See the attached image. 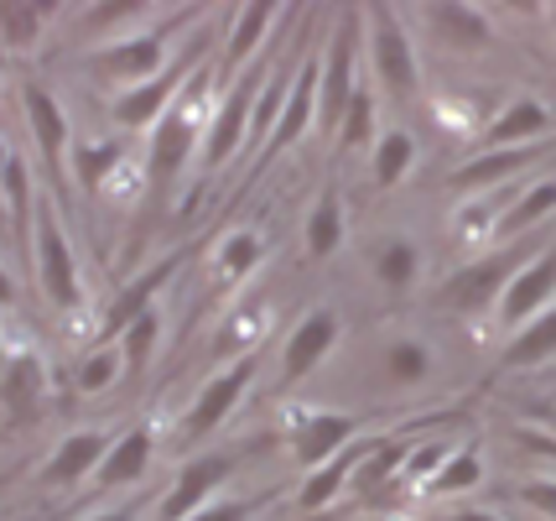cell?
I'll use <instances>...</instances> for the list:
<instances>
[{
  "mask_svg": "<svg viewBox=\"0 0 556 521\" xmlns=\"http://www.w3.org/2000/svg\"><path fill=\"white\" fill-rule=\"evenodd\" d=\"M484 485V454L479 444H463L447 454V464L432 474V485H427V496H463V491H479Z\"/></svg>",
  "mask_w": 556,
  "mask_h": 521,
  "instance_id": "31",
  "label": "cell"
},
{
  "mask_svg": "<svg viewBox=\"0 0 556 521\" xmlns=\"http://www.w3.org/2000/svg\"><path fill=\"white\" fill-rule=\"evenodd\" d=\"M203 52H208V22L198 26L193 37H188V48L177 52V58H172V63L151 78V84H136V89H125L121 100L110 104L115 125H125V131H156V121H162L172 104H177V95L193 84L198 69H208V63H203Z\"/></svg>",
  "mask_w": 556,
  "mask_h": 521,
  "instance_id": "5",
  "label": "cell"
},
{
  "mask_svg": "<svg viewBox=\"0 0 556 521\" xmlns=\"http://www.w3.org/2000/svg\"><path fill=\"white\" fill-rule=\"evenodd\" d=\"M58 5L52 0H0V48L31 52L52 26Z\"/></svg>",
  "mask_w": 556,
  "mask_h": 521,
  "instance_id": "26",
  "label": "cell"
},
{
  "mask_svg": "<svg viewBox=\"0 0 556 521\" xmlns=\"http://www.w3.org/2000/svg\"><path fill=\"white\" fill-rule=\"evenodd\" d=\"M541 246H546L541 235H526V240L494 246L489 256L458 266L453 276H442V282H437V293H432V302L442 308V313H484V308H500L505 287L520 276V266H526Z\"/></svg>",
  "mask_w": 556,
  "mask_h": 521,
  "instance_id": "2",
  "label": "cell"
},
{
  "mask_svg": "<svg viewBox=\"0 0 556 521\" xmlns=\"http://www.w3.org/2000/svg\"><path fill=\"white\" fill-rule=\"evenodd\" d=\"M364 422L354 412H296L291 422V459L313 474L328 459H339L349 444H359Z\"/></svg>",
  "mask_w": 556,
  "mask_h": 521,
  "instance_id": "13",
  "label": "cell"
},
{
  "mask_svg": "<svg viewBox=\"0 0 556 521\" xmlns=\"http://www.w3.org/2000/svg\"><path fill=\"white\" fill-rule=\"evenodd\" d=\"M531 412L541 418V427H546V433L556 438V401H531Z\"/></svg>",
  "mask_w": 556,
  "mask_h": 521,
  "instance_id": "43",
  "label": "cell"
},
{
  "mask_svg": "<svg viewBox=\"0 0 556 521\" xmlns=\"http://www.w3.org/2000/svg\"><path fill=\"white\" fill-rule=\"evenodd\" d=\"M447 454H453V444H447V438H421V444L412 448V459H406L401 480H406V485H421V491H427V485H432V474L442 470V464H447Z\"/></svg>",
  "mask_w": 556,
  "mask_h": 521,
  "instance_id": "38",
  "label": "cell"
},
{
  "mask_svg": "<svg viewBox=\"0 0 556 521\" xmlns=\"http://www.w3.org/2000/svg\"><path fill=\"white\" fill-rule=\"evenodd\" d=\"M364 22H369L375 78L386 84L395 100H416V89H421V63H416V48H412V37H406V26H401V16H395V5L375 0V5L364 11Z\"/></svg>",
  "mask_w": 556,
  "mask_h": 521,
  "instance_id": "9",
  "label": "cell"
},
{
  "mask_svg": "<svg viewBox=\"0 0 556 521\" xmlns=\"http://www.w3.org/2000/svg\"><path fill=\"white\" fill-rule=\"evenodd\" d=\"M188 256H193V250H172L167 261H156V266H151L146 276H136V282L125 287L121 298L110 302V313H104V323H99L94 345H121V339H125V328H130V323L141 319V313H151V308H156V293H162V287H167L172 276H177L182 266H188Z\"/></svg>",
  "mask_w": 556,
  "mask_h": 521,
  "instance_id": "16",
  "label": "cell"
},
{
  "mask_svg": "<svg viewBox=\"0 0 556 521\" xmlns=\"http://www.w3.org/2000/svg\"><path fill=\"white\" fill-rule=\"evenodd\" d=\"M270 496H276V491H266V496H240V500H208V506L188 521H255L270 506Z\"/></svg>",
  "mask_w": 556,
  "mask_h": 521,
  "instance_id": "39",
  "label": "cell"
},
{
  "mask_svg": "<svg viewBox=\"0 0 556 521\" xmlns=\"http://www.w3.org/2000/svg\"><path fill=\"white\" fill-rule=\"evenodd\" d=\"M412 168H416V136L395 125V131H386V136L375 141V157H369V183H375V188H395Z\"/></svg>",
  "mask_w": 556,
  "mask_h": 521,
  "instance_id": "30",
  "label": "cell"
},
{
  "mask_svg": "<svg viewBox=\"0 0 556 521\" xmlns=\"http://www.w3.org/2000/svg\"><path fill=\"white\" fill-rule=\"evenodd\" d=\"M291 11L281 5H270V0H255V5H240V11H229V32H224V58H218V84L229 89L240 69L250 63V52H261L270 42V26L287 22Z\"/></svg>",
  "mask_w": 556,
  "mask_h": 521,
  "instance_id": "17",
  "label": "cell"
},
{
  "mask_svg": "<svg viewBox=\"0 0 556 521\" xmlns=\"http://www.w3.org/2000/svg\"><path fill=\"white\" fill-rule=\"evenodd\" d=\"M121 157H125L121 136H104V141H78V147H73V173H78V183H84V194H94L99 183L121 168Z\"/></svg>",
  "mask_w": 556,
  "mask_h": 521,
  "instance_id": "33",
  "label": "cell"
},
{
  "mask_svg": "<svg viewBox=\"0 0 556 521\" xmlns=\"http://www.w3.org/2000/svg\"><path fill=\"white\" fill-rule=\"evenodd\" d=\"M364 454H369V438L349 444L339 459H328L323 470H313V474H307V485H302V496H296V506H302V511H323V506H333V500L343 496V485L359 474Z\"/></svg>",
  "mask_w": 556,
  "mask_h": 521,
  "instance_id": "25",
  "label": "cell"
},
{
  "mask_svg": "<svg viewBox=\"0 0 556 521\" xmlns=\"http://www.w3.org/2000/svg\"><path fill=\"white\" fill-rule=\"evenodd\" d=\"M16 302V282H11V272L0 266V308H11Z\"/></svg>",
  "mask_w": 556,
  "mask_h": 521,
  "instance_id": "45",
  "label": "cell"
},
{
  "mask_svg": "<svg viewBox=\"0 0 556 521\" xmlns=\"http://www.w3.org/2000/svg\"><path fill=\"white\" fill-rule=\"evenodd\" d=\"M416 272H421V246L406 240V235H390L386 246L375 250V276L386 282L390 293H406L416 282Z\"/></svg>",
  "mask_w": 556,
  "mask_h": 521,
  "instance_id": "32",
  "label": "cell"
},
{
  "mask_svg": "<svg viewBox=\"0 0 556 521\" xmlns=\"http://www.w3.org/2000/svg\"><path fill=\"white\" fill-rule=\"evenodd\" d=\"M359 26L364 11H343L339 32L323 48V84H317V125L333 136L349 115V100L359 95Z\"/></svg>",
  "mask_w": 556,
  "mask_h": 521,
  "instance_id": "7",
  "label": "cell"
},
{
  "mask_svg": "<svg viewBox=\"0 0 556 521\" xmlns=\"http://www.w3.org/2000/svg\"><path fill=\"white\" fill-rule=\"evenodd\" d=\"M556 136L552 141H535V147H509V151H473L468 162H458L453 173L442 177L447 194H484V188H500L509 177H520L526 168H535L541 157H552Z\"/></svg>",
  "mask_w": 556,
  "mask_h": 521,
  "instance_id": "15",
  "label": "cell"
},
{
  "mask_svg": "<svg viewBox=\"0 0 556 521\" xmlns=\"http://www.w3.org/2000/svg\"><path fill=\"white\" fill-rule=\"evenodd\" d=\"M442 521H500V517H489V511H453V517H442Z\"/></svg>",
  "mask_w": 556,
  "mask_h": 521,
  "instance_id": "46",
  "label": "cell"
},
{
  "mask_svg": "<svg viewBox=\"0 0 556 521\" xmlns=\"http://www.w3.org/2000/svg\"><path fill=\"white\" fill-rule=\"evenodd\" d=\"M121 375H125V349L121 345H94L89 355H84V360H78L73 386H78L84 397H99V392H110Z\"/></svg>",
  "mask_w": 556,
  "mask_h": 521,
  "instance_id": "34",
  "label": "cell"
},
{
  "mask_svg": "<svg viewBox=\"0 0 556 521\" xmlns=\"http://www.w3.org/2000/svg\"><path fill=\"white\" fill-rule=\"evenodd\" d=\"M552 209H556V177H541V183H531V188L500 214V224H494V246H509V240L535 235V224L546 220Z\"/></svg>",
  "mask_w": 556,
  "mask_h": 521,
  "instance_id": "27",
  "label": "cell"
},
{
  "mask_svg": "<svg viewBox=\"0 0 556 521\" xmlns=\"http://www.w3.org/2000/svg\"><path fill=\"white\" fill-rule=\"evenodd\" d=\"M208 22V11H177L167 16L162 26H151V32H121V37H104L94 52H84L78 58V69L99 84H125V89H136V84H151V78L162 74V63H167V42L172 32H182V26H198Z\"/></svg>",
  "mask_w": 556,
  "mask_h": 521,
  "instance_id": "1",
  "label": "cell"
},
{
  "mask_svg": "<svg viewBox=\"0 0 556 521\" xmlns=\"http://www.w3.org/2000/svg\"><path fill=\"white\" fill-rule=\"evenodd\" d=\"M349 147H375V89L359 84V95L349 100V115L339 125V151Z\"/></svg>",
  "mask_w": 556,
  "mask_h": 521,
  "instance_id": "37",
  "label": "cell"
},
{
  "mask_svg": "<svg viewBox=\"0 0 556 521\" xmlns=\"http://www.w3.org/2000/svg\"><path fill=\"white\" fill-rule=\"evenodd\" d=\"M146 11V0H115V5H94L84 11V26H115V22H136Z\"/></svg>",
  "mask_w": 556,
  "mask_h": 521,
  "instance_id": "41",
  "label": "cell"
},
{
  "mask_svg": "<svg viewBox=\"0 0 556 521\" xmlns=\"http://www.w3.org/2000/svg\"><path fill=\"white\" fill-rule=\"evenodd\" d=\"M317 84H323V48L313 42V48H307V58H302V69H296V84H291L287 104H281V121H276V131H270L266 147L255 151V168H250V177H244V183H255V177H261L270 162L281 157V151H291L317 125Z\"/></svg>",
  "mask_w": 556,
  "mask_h": 521,
  "instance_id": "12",
  "label": "cell"
},
{
  "mask_svg": "<svg viewBox=\"0 0 556 521\" xmlns=\"http://www.w3.org/2000/svg\"><path fill=\"white\" fill-rule=\"evenodd\" d=\"M31 272H37V287L48 293V302L58 313H73L84 302V287H78V256H73L68 224H63V203L42 194L37 199V235H31Z\"/></svg>",
  "mask_w": 556,
  "mask_h": 521,
  "instance_id": "6",
  "label": "cell"
},
{
  "mask_svg": "<svg viewBox=\"0 0 556 521\" xmlns=\"http://www.w3.org/2000/svg\"><path fill=\"white\" fill-rule=\"evenodd\" d=\"M343 339V319L333 308H313L302 313V323L287 334V349H281V381L296 386L302 375H313L323 365V355H333V345Z\"/></svg>",
  "mask_w": 556,
  "mask_h": 521,
  "instance_id": "18",
  "label": "cell"
},
{
  "mask_svg": "<svg viewBox=\"0 0 556 521\" xmlns=\"http://www.w3.org/2000/svg\"><path fill=\"white\" fill-rule=\"evenodd\" d=\"M141 511H146V500H125V506H115V511H99V517H89V521H141Z\"/></svg>",
  "mask_w": 556,
  "mask_h": 521,
  "instance_id": "42",
  "label": "cell"
},
{
  "mask_svg": "<svg viewBox=\"0 0 556 521\" xmlns=\"http://www.w3.org/2000/svg\"><path fill=\"white\" fill-rule=\"evenodd\" d=\"M42 397H48V365L37 349H16L0 371V407L16 418V427L42 422Z\"/></svg>",
  "mask_w": 556,
  "mask_h": 521,
  "instance_id": "21",
  "label": "cell"
},
{
  "mask_svg": "<svg viewBox=\"0 0 556 521\" xmlns=\"http://www.w3.org/2000/svg\"><path fill=\"white\" fill-rule=\"evenodd\" d=\"M552 32H556V11H552Z\"/></svg>",
  "mask_w": 556,
  "mask_h": 521,
  "instance_id": "47",
  "label": "cell"
},
{
  "mask_svg": "<svg viewBox=\"0 0 556 521\" xmlns=\"http://www.w3.org/2000/svg\"><path fill=\"white\" fill-rule=\"evenodd\" d=\"M386 375L395 386L427 381V375H432V349L421 345V339H395V345L386 349Z\"/></svg>",
  "mask_w": 556,
  "mask_h": 521,
  "instance_id": "36",
  "label": "cell"
},
{
  "mask_svg": "<svg viewBox=\"0 0 556 521\" xmlns=\"http://www.w3.org/2000/svg\"><path fill=\"white\" fill-rule=\"evenodd\" d=\"M515 500L531 506V511H541L546 521H556V480H526V485L515 491Z\"/></svg>",
  "mask_w": 556,
  "mask_h": 521,
  "instance_id": "40",
  "label": "cell"
},
{
  "mask_svg": "<svg viewBox=\"0 0 556 521\" xmlns=\"http://www.w3.org/2000/svg\"><path fill=\"white\" fill-rule=\"evenodd\" d=\"M240 464H244V448H214V454L182 459V464H177V480H172V491L162 496V506H156V521L198 517V511L218 496V485L240 474Z\"/></svg>",
  "mask_w": 556,
  "mask_h": 521,
  "instance_id": "10",
  "label": "cell"
},
{
  "mask_svg": "<svg viewBox=\"0 0 556 521\" xmlns=\"http://www.w3.org/2000/svg\"><path fill=\"white\" fill-rule=\"evenodd\" d=\"M22 110H26V131H31V141L42 151V173H48V188L52 199L63 203L68 199V115H63V104L52 95L48 84H22Z\"/></svg>",
  "mask_w": 556,
  "mask_h": 521,
  "instance_id": "11",
  "label": "cell"
},
{
  "mask_svg": "<svg viewBox=\"0 0 556 521\" xmlns=\"http://www.w3.org/2000/svg\"><path fill=\"white\" fill-rule=\"evenodd\" d=\"M421 16H427L437 42L453 52H484L494 42V22H489L479 5H468V0H432Z\"/></svg>",
  "mask_w": 556,
  "mask_h": 521,
  "instance_id": "22",
  "label": "cell"
},
{
  "mask_svg": "<svg viewBox=\"0 0 556 521\" xmlns=\"http://www.w3.org/2000/svg\"><path fill=\"white\" fill-rule=\"evenodd\" d=\"M203 89H208V69H198L193 84L177 95L167 115L151 131V147H146V203L162 209L167 188L177 183V173L188 168V157L198 147V115H203Z\"/></svg>",
  "mask_w": 556,
  "mask_h": 521,
  "instance_id": "3",
  "label": "cell"
},
{
  "mask_svg": "<svg viewBox=\"0 0 556 521\" xmlns=\"http://www.w3.org/2000/svg\"><path fill=\"white\" fill-rule=\"evenodd\" d=\"M110 433H99V427H78L68 433L63 444L52 448V459L37 470V485L42 491H68V485H84V474H99L104 464V454H110Z\"/></svg>",
  "mask_w": 556,
  "mask_h": 521,
  "instance_id": "20",
  "label": "cell"
},
{
  "mask_svg": "<svg viewBox=\"0 0 556 521\" xmlns=\"http://www.w3.org/2000/svg\"><path fill=\"white\" fill-rule=\"evenodd\" d=\"M276 63H281V52H276V42H270V48L261 52L229 89H224L218 110L208 115V136H203V173H218V168L250 141V115H255V104H261V95H266Z\"/></svg>",
  "mask_w": 556,
  "mask_h": 521,
  "instance_id": "4",
  "label": "cell"
},
{
  "mask_svg": "<svg viewBox=\"0 0 556 521\" xmlns=\"http://www.w3.org/2000/svg\"><path fill=\"white\" fill-rule=\"evenodd\" d=\"M556 115L552 104L531 100V95H515V100L484 125L479 136V151H509V147H535V141H552Z\"/></svg>",
  "mask_w": 556,
  "mask_h": 521,
  "instance_id": "19",
  "label": "cell"
},
{
  "mask_svg": "<svg viewBox=\"0 0 556 521\" xmlns=\"http://www.w3.org/2000/svg\"><path fill=\"white\" fill-rule=\"evenodd\" d=\"M5 162H11V147L0 141V230H5Z\"/></svg>",
  "mask_w": 556,
  "mask_h": 521,
  "instance_id": "44",
  "label": "cell"
},
{
  "mask_svg": "<svg viewBox=\"0 0 556 521\" xmlns=\"http://www.w3.org/2000/svg\"><path fill=\"white\" fill-rule=\"evenodd\" d=\"M0 491H5V474H0Z\"/></svg>",
  "mask_w": 556,
  "mask_h": 521,
  "instance_id": "49",
  "label": "cell"
},
{
  "mask_svg": "<svg viewBox=\"0 0 556 521\" xmlns=\"http://www.w3.org/2000/svg\"><path fill=\"white\" fill-rule=\"evenodd\" d=\"M156 345H162V308H151V313H141V319L125 328V375H141L146 365H151V355H156Z\"/></svg>",
  "mask_w": 556,
  "mask_h": 521,
  "instance_id": "35",
  "label": "cell"
},
{
  "mask_svg": "<svg viewBox=\"0 0 556 521\" xmlns=\"http://www.w3.org/2000/svg\"><path fill=\"white\" fill-rule=\"evenodd\" d=\"M302 246H307V261H328V256L343 246V194H339V183H328V188L317 194V203L307 209Z\"/></svg>",
  "mask_w": 556,
  "mask_h": 521,
  "instance_id": "28",
  "label": "cell"
},
{
  "mask_svg": "<svg viewBox=\"0 0 556 521\" xmlns=\"http://www.w3.org/2000/svg\"><path fill=\"white\" fill-rule=\"evenodd\" d=\"M146 464H151V427H125L121 438L110 444L104 464H99L94 496H104V491H121V485H136V480L146 474Z\"/></svg>",
  "mask_w": 556,
  "mask_h": 521,
  "instance_id": "23",
  "label": "cell"
},
{
  "mask_svg": "<svg viewBox=\"0 0 556 521\" xmlns=\"http://www.w3.org/2000/svg\"><path fill=\"white\" fill-rule=\"evenodd\" d=\"M266 261V240H261V230H229L214 250V272L224 287H240L250 282V272Z\"/></svg>",
  "mask_w": 556,
  "mask_h": 521,
  "instance_id": "29",
  "label": "cell"
},
{
  "mask_svg": "<svg viewBox=\"0 0 556 521\" xmlns=\"http://www.w3.org/2000/svg\"><path fill=\"white\" fill-rule=\"evenodd\" d=\"M0 371H5V355H0Z\"/></svg>",
  "mask_w": 556,
  "mask_h": 521,
  "instance_id": "48",
  "label": "cell"
},
{
  "mask_svg": "<svg viewBox=\"0 0 556 521\" xmlns=\"http://www.w3.org/2000/svg\"><path fill=\"white\" fill-rule=\"evenodd\" d=\"M255 371H261V349H244L240 360H229L218 375H208L203 386H198L193 407L182 412V427H177V438H182V448L203 444L214 427H224V418L240 407V397L250 392V381H255Z\"/></svg>",
  "mask_w": 556,
  "mask_h": 521,
  "instance_id": "8",
  "label": "cell"
},
{
  "mask_svg": "<svg viewBox=\"0 0 556 521\" xmlns=\"http://www.w3.org/2000/svg\"><path fill=\"white\" fill-rule=\"evenodd\" d=\"M546 360H556V302L541 308L520 334H509L505 355H500V371H535Z\"/></svg>",
  "mask_w": 556,
  "mask_h": 521,
  "instance_id": "24",
  "label": "cell"
},
{
  "mask_svg": "<svg viewBox=\"0 0 556 521\" xmlns=\"http://www.w3.org/2000/svg\"><path fill=\"white\" fill-rule=\"evenodd\" d=\"M552 302H556V235L535 250L531 261L520 266V276L505 287V298H500V323L520 334V328H526L541 308H552Z\"/></svg>",
  "mask_w": 556,
  "mask_h": 521,
  "instance_id": "14",
  "label": "cell"
}]
</instances>
